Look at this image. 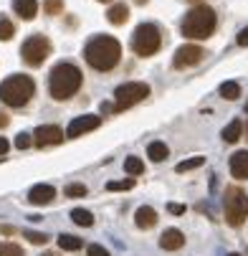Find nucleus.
<instances>
[{"instance_id":"nucleus-1","label":"nucleus","mask_w":248,"mask_h":256,"mask_svg":"<svg viewBox=\"0 0 248 256\" xmlns=\"http://www.w3.org/2000/svg\"><path fill=\"white\" fill-rule=\"evenodd\" d=\"M84 58L96 71H112L122 58V44L112 36H96L84 48Z\"/></svg>"},{"instance_id":"nucleus-2","label":"nucleus","mask_w":248,"mask_h":256,"mask_svg":"<svg viewBox=\"0 0 248 256\" xmlns=\"http://www.w3.org/2000/svg\"><path fill=\"white\" fill-rule=\"evenodd\" d=\"M84 84V76H81V68L76 64H68V61H61L51 68V76H48V92L53 99L58 102H66L71 99Z\"/></svg>"},{"instance_id":"nucleus-3","label":"nucleus","mask_w":248,"mask_h":256,"mask_svg":"<svg viewBox=\"0 0 248 256\" xmlns=\"http://www.w3.org/2000/svg\"><path fill=\"white\" fill-rule=\"evenodd\" d=\"M216 23H218L216 10L208 8V6H195L183 18V36H185V38H195V41L208 38V36L216 30Z\"/></svg>"},{"instance_id":"nucleus-4","label":"nucleus","mask_w":248,"mask_h":256,"mask_svg":"<svg viewBox=\"0 0 248 256\" xmlns=\"http://www.w3.org/2000/svg\"><path fill=\"white\" fill-rule=\"evenodd\" d=\"M33 92H35V84H33L30 76L13 74V76H8L3 84H0V102L13 106V109H20V106H25L30 102Z\"/></svg>"},{"instance_id":"nucleus-5","label":"nucleus","mask_w":248,"mask_h":256,"mask_svg":"<svg viewBox=\"0 0 248 256\" xmlns=\"http://www.w3.org/2000/svg\"><path fill=\"white\" fill-rule=\"evenodd\" d=\"M162 46V33L155 23H139L132 33V51L137 56H155Z\"/></svg>"},{"instance_id":"nucleus-6","label":"nucleus","mask_w":248,"mask_h":256,"mask_svg":"<svg viewBox=\"0 0 248 256\" xmlns=\"http://www.w3.org/2000/svg\"><path fill=\"white\" fill-rule=\"evenodd\" d=\"M223 210H226V221L238 228V226L246 221V216H248V196H246V190L238 188V186L226 188Z\"/></svg>"},{"instance_id":"nucleus-7","label":"nucleus","mask_w":248,"mask_h":256,"mask_svg":"<svg viewBox=\"0 0 248 256\" xmlns=\"http://www.w3.org/2000/svg\"><path fill=\"white\" fill-rule=\"evenodd\" d=\"M20 56L28 66H41L48 56H51V41L41 33H33L30 38H25V44L20 46Z\"/></svg>"},{"instance_id":"nucleus-8","label":"nucleus","mask_w":248,"mask_h":256,"mask_svg":"<svg viewBox=\"0 0 248 256\" xmlns=\"http://www.w3.org/2000/svg\"><path fill=\"white\" fill-rule=\"evenodd\" d=\"M117 102H114V112H124V109L139 104L142 99L150 96V86L145 82H129V84H122L117 92H114Z\"/></svg>"},{"instance_id":"nucleus-9","label":"nucleus","mask_w":248,"mask_h":256,"mask_svg":"<svg viewBox=\"0 0 248 256\" xmlns=\"http://www.w3.org/2000/svg\"><path fill=\"white\" fill-rule=\"evenodd\" d=\"M203 56H205V51H203L200 46L185 44V46H180V48L175 51L172 66H175V68H190V66H198V64L203 61Z\"/></svg>"},{"instance_id":"nucleus-10","label":"nucleus","mask_w":248,"mask_h":256,"mask_svg":"<svg viewBox=\"0 0 248 256\" xmlns=\"http://www.w3.org/2000/svg\"><path fill=\"white\" fill-rule=\"evenodd\" d=\"M63 142V130L56 124H43L33 132V144L35 148H51V144Z\"/></svg>"},{"instance_id":"nucleus-11","label":"nucleus","mask_w":248,"mask_h":256,"mask_svg":"<svg viewBox=\"0 0 248 256\" xmlns=\"http://www.w3.org/2000/svg\"><path fill=\"white\" fill-rule=\"evenodd\" d=\"M99 124H101V117H96V114H84V117H76L74 122L68 124L66 137H81V134H86V132L96 130Z\"/></svg>"},{"instance_id":"nucleus-12","label":"nucleus","mask_w":248,"mask_h":256,"mask_svg":"<svg viewBox=\"0 0 248 256\" xmlns=\"http://www.w3.org/2000/svg\"><path fill=\"white\" fill-rule=\"evenodd\" d=\"M56 198V188L53 186H33L30 188V193H28V200L33 203V206H48L51 200Z\"/></svg>"},{"instance_id":"nucleus-13","label":"nucleus","mask_w":248,"mask_h":256,"mask_svg":"<svg viewBox=\"0 0 248 256\" xmlns=\"http://www.w3.org/2000/svg\"><path fill=\"white\" fill-rule=\"evenodd\" d=\"M231 175L236 180H248V150H238L231 158Z\"/></svg>"},{"instance_id":"nucleus-14","label":"nucleus","mask_w":248,"mask_h":256,"mask_svg":"<svg viewBox=\"0 0 248 256\" xmlns=\"http://www.w3.org/2000/svg\"><path fill=\"white\" fill-rule=\"evenodd\" d=\"M160 246H162L165 251H177V248H183V246H185V236H183V231L167 228V231L160 236Z\"/></svg>"},{"instance_id":"nucleus-15","label":"nucleus","mask_w":248,"mask_h":256,"mask_svg":"<svg viewBox=\"0 0 248 256\" xmlns=\"http://www.w3.org/2000/svg\"><path fill=\"white\" fill-rule=\"evenodd\" d=\"M13 10L23 20H33L38 13V0H13Z\"/></svg>"},{"instance_id":"nucleus-16","label":"nucleus","mask_w":248,"mask_h":256,"mask_svg":"<svg viewBox=\"0 0 248 256\" xmlns=\"http://www.w3.org/2000/svg\"><path fill=\"white\" fill-rule=\"evenodd\" d=\"M134 224L139 226V228H152L155 224H157V213H155V208H150V206H142V208H137V213H134Z\"/></svg>"},{"instance_id":"nucleus-17","label":"nucleus","mask_w":248,"mask_h":256,"mask_svg":"<svg viewBox=\"0 0 248 256\" xmlns=\"http://www.w3.org/2000/svg\"><path fill=\"white\" fill-rule=\"evenodd\" d=\"M106 18H109V23H112V26H124V23L129 20V8H127L124 3H117V6H112V8H109Z\"/></svg>"},{"instance_id":"nucleus-18","label":"nucleus","mask_w":248,"mask_h":256,"mask_svg":"<svg viewBox=\"0 0 248 256\" xmlns=\"http://www.w3.org/2000/svg\"><path fill=\"white\" fill-rule=\"evenodd\" d=\"M147 155H150V160H155V162H162V160L170 155V150H167V144H165V142H150Z\"/></svg>"},{"instance_id":"nucleus-19","label":"nucleus","mask_w":248,"mask_h":256,"mask_svg":"<svg viewBox=\"0 0 248 256\" xmlns=\"http://www.w3.org/2000/svg\"><path fill=\"white\" fill-rule=\"evenodd\" d=\"M241 132H243V124H241V120H233V122H231V124L223 130V140L233 144V142H238V140H241Z\"/></svg>"},{"instance_id":"nucleus-20","label":"nucleus","mask_w":248,"mask_h":256,"mask_svg":"<svg viewBox=\"0 0 248 256\" xmlns=\"http://www.w3.org/2000/svg\"><path fill=\"white\" fill-rule=\"evenodd\" d=\"M71 218H74L76 226H84V228H89L94 224V216L89 210H84V208H74V210H71Z\"/></svg>"},{"instance_id":"nucleus-21","label":"nucleus","mask_w":248,"mask_h":256,"mask_svg":"<svg viewBox=\"0 0 248 256\" xmlns=\"http://www.w3.org/2000/svg\"><path fill=\"white\" fill-rule=\"evenodd\" d=\"M58 246H61L63 251H79L84 244H81V238L71 236V234H61V236H58Z\"/></svg>"},{"instance_id":"nucleus-22","label":"nucleus","mask_w":248,"mask_h":256,"mask_svg":"<svg viewBox=\"0 0 248 256\" xmlns=\"http://www.w3.org/2000/svg\"><path fill=\"white\" fill-rule=\"evenodd\" d=\"M221 96L228 99V102H233V99L241 96V86H238L236 82H223V84H221Z\"/></svg>"},{"instance_id":"nucleus-23","label":"nucleus","mask_w":248,"mask_h":256,"mask_svg":"<svg viewBox=\"0 0 248 256\" xmlns=\"http://www.w3.org/2000/svg\"><path fill=\"white\" fill-rule=\"evenodd\" d=\"M13 36H15V26L5 16H0V41H10Z\"/></svg>"},{"instance_id":"nucleus-24","label":"nucleus","mask_w":248,"mask_h":256,"mask_svg":"<svg viewBox=\"0 0 248 256\" xmlns=\"http://www.w3.org/2000/svg\"><path fill=\"white\" fill-rule=\"evenodd\" d=\"M124 170L129 175H142V172H145V162H142L139 158H127L124 160Z\"/></svg>"},{"instance_id":"nucleus-25","label":"nucleus","mask_w":248,"mask_h":256,"mask_svg":"<svg viewBox=\"0 0 248 256\" xmlns=\"http://www.w3.org/2000/svg\"><path fill=\"white\" fill-rule=\"evenodd\" d=\"M0 256H25L23 248L13 241H5V244H0Z\"/></svg>"},{"instance_id":"nucleus-26","label":"nucleus","mask_w":248,"mask_h":256,"mask_svg":"<svg viewBox=\"0 0 248 256\" xmlns=\"http://www.w3.org/2000/svg\"><path fill=\"white\" fill-rule=\"evenodd\" d=\"M63 196H66V198H84V196H86V186L71 182V186H66V188H63Z\"/></svg>"},{"instance_id":"nucleus-27","label":"nucleus","mask_w":248,"mask_h":256,"mask_svg":"<svg viewBox=\"0 0 248 256\" xmlns=\"http://www.w3.org/2000/svg\"><path fill=\"white\" fill-rule=\"evenodd\" d=\"M205 162V158H190V160H183L180 165H177L175 170L177 172H188V170H195V168H200Z\"/></svg>"},{"instance_id":"nucleus-28","label":"nucleus","mask_w":248,"mask_h":256,"mask_svg":"<svg viewBox=\"0 0 248 256\" xmlns=\"http://www.w3.org/2000/svg\"><path fill=\"white\" fill-rule=\"evenodd\" d=\"M43 10H46L48 16H58V13L63 10V0H46V3H43Z\"/></svg>"},{"instance_id":"nucleus-29","label":"nucleus","mask_w":248,"mask_h":256,"mask_svg":"<svg viewBox=\"0 0 248 256\" xmlns=\"http://www.w3.org/2000/svg\"><path fill=\"white\" fill-rule=\"evenodd\" d=\"M109 190H132L134 188V180L129 178V180H114V182H109V186H106Z\"/></svg>"},{"instance_id":"nucleus-30","label":"nucleus","mask_w":248,"mask_h":256,"mask_svg":"<svg viewBox=\"0 0 248 256\" xmlns=\"http://www.w3.org/2000/svg\"><path fill=\"white\" fill-rule=\"evenodd\" d=\"M23 236H25L30 244H38V246L48 241V236H46V234H38V231H23Z\"/></svg>"},{"instance_id":"nucleus-31","label":"nucleus","mask_w":248,"mask_h":256,"mask_svg":"<svg viewBox=\"0 0 248 256\" xmlns=\"http://www.w3.org/2000/svg\"><path fill=\"white\" fill-rule=\"evenodd\" d=\"M30 142H33V140H30V134L20 132V134L15 137V148H18V150H25V148H30Z\"/></svg>"},{"instance_id":"nucleus-32","label":"nucleus","mask_w":248,"mask_h":256,"mask_svg":"<svg viewBox=\"0 0 248 256\" xmlns=\"http://www.w3.org/2000/svg\"><path fill=\"white\" fill-rule=\"evenodd\" d=\"M86 256H112L109 251H106L104 246H99V244H94V246H89L86 248Z\"/></svg>"},{"instance_id":"nucleus-33","label":"nucleus","mask_w":248,"mask_h":256,"mask_svg":"<svg viewBox=\"0 0 248 256\" xmlns=\"http://www.w3.org/2000/svg\"><path fill=\"white\" fill-rule=\"evenodd\" d=\"M238 46H248V28H243L238 33Z\"/></svg>"},{"instance_id":"nucleus-34","label":"nucleus","mask_w":248,"mask_h":256,"mask_svg":"<svg viewBox=\"0 0 248 256\" xmlns=\"http://www.w3.org/2000/svg\"><path fill=\"white\" fill-rule=\"evenodd\" d=\"M8 148H10L8 140H5V137H0V155H5V152H8Z\"/></svg>"},{"instance_id":"nucleus-35","label":"nucleus","mask_w":248,"mask_h":256,"mask_svg":"<svg viewBox=\"0 0 248 256\" xmlns=\"http://www.w3.org/2000/svg\"><path fill=\"white\" fill-rule=\"evenodd\" d=\"M170 213H185V206H177V203H172V206H170Z\"/></svg>"},{"instance_id":"nucleus-36","label":"nucleus","mask_w":248,"mask_h":256,"mask_svg":"<svg viewBox=\"0 0 248 256\" xmlns=\"http://www.w3.org/2000/svg\"><path fill=\"white\" fill-rule=\"evenodd\" d=\"M5 124H8V114L0 112V127H5Z\"/></svg>"},{"instance_id":"nucleus-37","label":"nucleus","mask_w":248,"mask_h":256,"mask_svg":"<svg viewBox=\"0 0 248 256\" xmlns=\"http://www.w3.org/2000/svg\"><path fill=\"white\" fill-rule=\"evenodd\" d=\"M41 256H56V254H41Z\"/></svg>"},{"instance_id":"nucleus-38","label":"nucleus","mask_w":248,"mask_h":256,"mask_svg":"<svg viewBox=\"0 0 248 256\" xmlns=\"http://www.w3.org/2000/svg\"><path fill=\"white\" fill-rule=\"evenodd\" d=\"M99 3H109V0H99Z\"/></svg>"},{"instance_id":"nucleus-39","label":"nucleus","mask_w":248,"mask_h":256,"mask_svg":"<svg viewBox=\"0 0 248 256\" xmlns=\"http://www.w3.org/2000/svg\"><path fill=\"white\" fill-rule=\"evenodd\" d=\"M228 256H241V254H228Z\"/></svg>"},{"instance_id":"nucleus-40","label":"nucleus","mask_w":248,"mask_h":256,"mask_svg":"<svg viewBox=\"0 0 248 256\" xmlns=\"http://www.w3.org/2000/svg\"><path fill=\"white\" fill-rule=\"evenodd\" d=\"M190 3H200V0H190Z\"/></svg>"},{"instance_id":"nucleus-41","label":"nucleus","mask_w":248,"mask_h":256,"mask_svg":"<svg viewBox=\"0 0 248 256\" xmlns=\"http://www.w3.org/2000/svg\"><path fill=\"white\" fill-rule=\"evenodd\" d=\"M246 112H248V102H246Z\"/></svg>"}]
</instances>
